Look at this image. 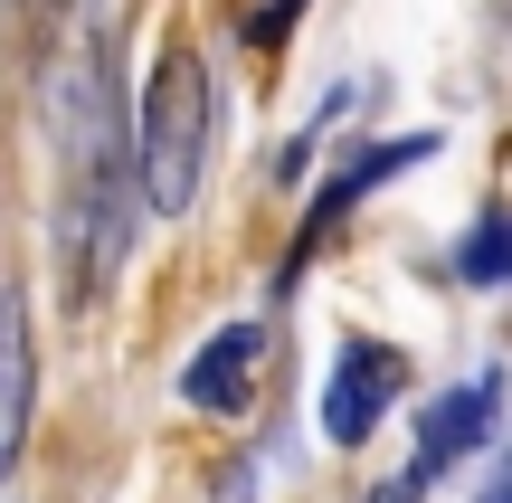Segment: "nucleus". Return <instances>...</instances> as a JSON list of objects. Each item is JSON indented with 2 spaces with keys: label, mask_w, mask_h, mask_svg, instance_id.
Segmentation results:
<instances>
[{
  "label": "nucleus",
  "mask_w": 512,
  "mask_h": 503,
  "mask_svg": "<svg viewBox=\"0 0 512 503\" xmlns=\"http://www.w3.org/2000/svg\"><path fill=\"white\" fill-rule=\"evenodd\" d=\"M256 361H266V333H256V323H228V333H209L200 352H190L181 399H190V409H238L247 380H256Z\"/></svg>",
  "instance_id": "obj_3"
},
{
  "label": "nucleus",
  "mask_w": 512,
  "mask_h": 503,
  "mask_svg": "<svg viewBox=\"0 0 512 503\" xmlns=\"http://www.w3.org/2000/svg\"><path fill=\"white\" fill-rule=\"evenodd\" d=\"M399 390H408V361L389 352V342H342V352H332V380H323V437L332 447H361L389 418Z\"/></svg>",
  "instance_id": "obj_2"
},
{
  "label": "nucleus",
  "mask_w": 512,
  "mask_h": 503,
  "mask_svg": "<svg viewBox=\"0 0 512 503\" xmlns=\"http://www.w3.org/2000/svg\"><path fill=\"white\" fill-rule=\"evenodd\" d=\"M294 19H304V0H266V10H247V48H285Z\"/></svg>",
  "instance_id": "obj_8"
},
{
  "label": "nucleus",
  "mask_w": 512,
  "mask_h": 503,
  "mask_svg": "<svg viewBox=\"0 0 512 503\" xmlns=\"http://www.w3.org/2000/svg\"><path fill=\"white\" fill-rule=\"evenodd\" d=\"M494 418H503V380H494V371L465 380V390H446L437 409H427V428H418V466H456L465 447L494 437Z\"/></svg>",
  "instance_id": "obj_4"
},
{
  "label": "nucleus",
  "mask_w": 512,
  "mask_h": 503,
  "mask_svg": "<svg viewBox=\"0 0 512 503\" xmlns=\"http://www.w3.org/2000/svg\"><path fill=\"white\" fill-rule=\"evenodd\" d=\"M29 380H38V361H29V304H0V475H10L19 437H29Z\"/></svg>",
  "instance_id": "obj_6"
},
{
  "label": "nucleus",
  "mask_w": 512,
  "mask_h": 503,
  "mask_svg": "<svg viewBox=\"0 0 512 503\" xmlns=\"http://www.w3.org/2000/svg\"><path fill=\"white\" fill-rule=\"evenodd\" d=\"M418 162H437V133H408V143H370L361 162H351L342 181H332L323 200H313V219H304V247H313V238H332V219H342V209L361 200V190H380V181H399V171H418Z\"/></svg>",
  "instance_id": "obj_5"
},
{
  "label": "nucleus",
  "mask_w": 512,
  "mask_h": 503,
  "mask_svg": "<svg viewBox=\"0 0 512 503\" xmlns=\"http://www.w3.org/2000/svg\"><path fill=\"white\" fill-rule=\"evenodd\" d=\"M209 124H219L209 67L190 48H162V67H152V86H143V200L162 209V219H181V209L200 200Z\"/></svg>",
  "instance_id": "obj_1"
},
{
  "label": "nucleus",
  "mask_w": 512,
  "mask_h": 503,
  "mask_svg": "<svg viewBox=\"0 0 512 503\" xmlns=\"http://www.w3.org/2000/svg\"><path fill=\"white\" fill-rule=\"evenodd\" d=\"M456 266L475 285H512V219H475V238L456 247Z\"/></svg>",
  "instance_id": "obj_7"
}]
</instances>
